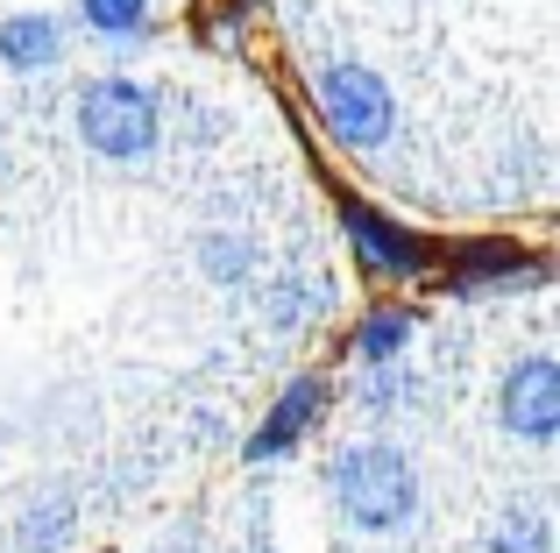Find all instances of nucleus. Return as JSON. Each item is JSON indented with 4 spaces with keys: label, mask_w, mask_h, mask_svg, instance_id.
<instances>
[{
    "label": "nucleus",
    "mask_w": 560,
    "mask_h": 553,
    "mask_svg": "<svg viewBox=\"0 0 560 553\" xmlns=\"http://www.w3.org/2000/svg\"><path fill=\"white\" fill-rule=\"evenodd\" d=\"M65 57V22L57 14H8L0 22V64L8 71H50Z\"/></svg>",
    "instance_id": "nucleus-8"
},
{
    "label": "nucleus",
    "mask_w": 560,
    "mask_h": 553,
    "mask_svg": "<svg viewBox=\"0 0 560 553\" xmlns=\"http://www.w3.org/2000/svg\"><path fill=\"white\" fill-rule=\"evenodd\" d=\"M79 22L93 36H142L150 28V0H79Z\"/></svg>",
    "instance_id": "nucleus-11"
},
{
    "label": "nucleus",
    "mask_w": 560,
    "mask_h": 553,
    "mask_svg": "<svg viewBox=\"0 0 560 553\" xmlns=\"http://www.w3.org/2000/svg\"><path fill=\"white\" fill-rule=\"evenodd\" d=\"M341 227H348V242H355V263L370 276H419L433 263V242L411 235L405 221H390V213L362 207V199H341Z\"/></svg>",
    "instance_id": "nucleus-4"
},
{
    "label": "nucleus",
    "mask_w": 560,
    "mask_h": 553,
    "mask_svg": "<svg viewBox=\"0 0 560 553\" xmlns=\"http://www.w3.org/2000/svg\"><path fill=\"white\" fill-rule=\"evenodd\" d=\"M497 419H504V433H518L525 447H547L560 433V369L547 355H525L518 369L504 376V390H497Z\"/></svg>",
    "instance_id": "nucleus-5"
},
{
    "label": "nucleus",
    "mask_w": 560,
    "mask_h": 553,
    "mask_svg": "<svg viewBox=\"0 0 560 553\" xmlns=\"http://www.w3.org/2000/svg\"><path fill=\"white\" fill-rule=\"evenodd\" d=\"M199 263L213 270L220 284H242V276H248V242H242V235H206Z\"/></svg>",
    "instance_id": "nucleus-13"
},
{
    "label": "nucleus",
    "mask_w": 560,
    "mask_h": 553,
    "mask_svg": "<svg viewBox=\"0 0 560 553\" xmlns=\"http://www.w3.org/2000/svg\"><path fill=\"white\" fill-rule=\"evenodd\" d=\"M65 540H71V504L65 497L36 504V511L22 518V553H57Z\"/></svg>",
    "instance_id": "nucleus-12"
},
{
    "label": "nucleus",
    "mask_w": 560,
    "mask_h": 553,
    "mask_svg": "<svg viewBox=\"0 0 560 553\" xmlns=\"http://www.w3.org/2000/svg\"><path fill=\"white\" fill-rule=\"evenodd\" d=\"M313 107L341 150H383L397 136V99L370 64H327L313 85Z\"/></svg>",
    "instance_id": "nucleus-3"
},
{
    "label": "nucleus",
    "mask_w": 560,
    "mask_h": 553,
    "mask_svg": "<svg viewBox=\"0 0 560 553\" xmlns=\"http://www.w3.org/2000/svg\"><path fill=\"white\" fill-rule=\"evenodd\" d=\"M327 490L341 504V518L355 532H405L419 518V469H411L405 447L390 440H355L334 455Z\"/></svg>",
    "instance_id": "nucleus-1"
},
{
    "label": "nucleus",
    "mask_w": 560,
    "mask_h": 553,
    "mask_svg": "<svg viewBox=\"0 0 560 553\" xmlns=\"http://www.w3.org/2000/svg\"><path fill=\"white\" fill-rule=\"evenodd\" d=\"M156 128H164L156 93L136 85V79H93L79 93V136H85V150L107 156V164H136V156H150Z\"/></svg>",
    "instance_id": "nucleus-2"
},
{
    "label": "nucleus",
    "mask_w": 560,
    "mask_h": 553,
    "mask_svg": "<svg viewBox=\"0 0 560 553\" xmlns=\"http://www.w3.org/2000/svg\"><path fill=\"white\" fill-rule=\"evenodd\" d=\"M490 553H553V540H547V511H533V504L504 511V518H497V532H490Z\"/></svg>",
    "instance_id": "nucleus-10"
},
{
    "label": "nucleus",
    "mask_w": 560,
    "mask_h": 553,
    "mask_svg": "<svg viewBox=\"0 0 560 553\" xmlns=\"http://www.w3.org/2000/svg\"><path fill=\"white\" fill-rule=\"evenodd\" d=\"M327 398H334V384H327V376H299V384H284V390H277V404H270V419L256 426V440H248L242 455H248V461H284L291 447H299L305 433L319 426Z\"/></svg>",
    "instance_id": "nucleus-6"
},
{
    "label": "nucleus",
    "mask_w": 560,
    "mask_h": 553,
    "mask_svg": "<svg viewBox=\"0 0 560 553\" xmlns=\"http://www.w3.org/2000/svg\"><path fill=\"white\" fill-rule=\"evenodd\" d=\"M411 327H419V319H411L405 305H383V313H370L355 327V355L362 362H397V355H405V341H411Z\"/></svg>",
    "instance_id": "nucleus-9"
},
{
    "label": "nucleus",
    "mask_w": 560,
    "mask_h": 553,
    "mask_svg": "<svg viewBox=\"0 0 560 553\" xmlns=\"http://www.w3.org/2000/svg\"><path fill=\"white\" fill-rule=\"evenodd\" d=\"M539 263H525L511 242H468V249L447 256V276L440 284L447 291H504V284H539Z\"/></svg>",
    "instance_id": "nucleus-7"
}]
</instances>
